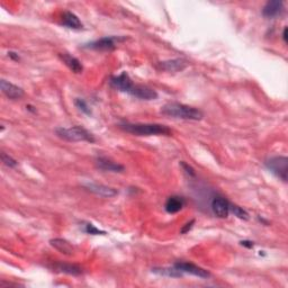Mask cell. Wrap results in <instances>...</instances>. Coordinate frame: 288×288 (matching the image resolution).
Returning <instances> with one entry per match:
<instances>
[{
  "label": "cell",
  "instance_id": "cell-1",
  "mask_svg": "<svg viewBox=\"0 0 288 288\" xmlns=\"http://www.w3.org/2000/svg\"><path fill=\"white\" fill-rule=\"evenodd\" d=\"M121 130L126 133L136 136H152V135H166L170 136L172 131L168 126L157 123H124L118 125Z\"/></svg>",
  "mask_w": 288,
  "mask_h": 288
},
{
  "label": "cell",
  "instance_id": "cell-2",
  "mask_svg": "<svg viewBox=\"0 0 288 288\" xmlns=\"http://www.w3.org/2000/svg\"><path fill=\"white\" fill-rule=\"evenodd\" d=\"M161 114L185 121H202L204 113L200 109L180 103H168L161 107Z\"/></svg>",
  "mask_w": 288,
  "mask_h": 288
},
{
  "label": "cell",
  "instance_id": "cell-3",
  "mask_svg": "<svg viewBox=\"0 0 288 288\" xmlns=\"http://www.w3.org/2000/svg\"><path fill=\"white\" fill-rule=\"evenodd\" d=\"M56 134L59 138L68 141V142H95V136L82 126H72L69 129L66 127H58Z\"/></svg>",
  "mask_w": 288,
  "mask_h": 288
},
{
  "label": "cell",
  "instance_id": "cell-4",
  "mask_svg": "<svg viewBox=\"0 0 288 288\" xmlns=\"http://www.w3.org/2000/svg\"><path fill=\"white\" fill-rule=\"evenodd\" d=\"M266 168L284 182L287 181L288 159L286 157H272L266 160Z\"/></svg>",
  "mask_w": 288,
  "mask_h": 288
},
{
  "label": "cell",
  "instance_id": "cell-5",
  "mask_svg": "<svg viewBox=\"0 0 288 288\" xmlns=\"http://www.w3.org/2000/svg\"><path fill=\"white\" fill-rule=\"evenodd\" d=\"M124 39L118 38V36H106V38H102L94 42L88 43L85 45V49L96 50V51H113L116 49V43L118 41H123Z\"/></svg>",
  "mask_w": 288,
  "mask_h": 288
},
{
  "label": "cell",
  "instance_id": "cell-6",
  "mask_svg": "<svg viewBox=\"0 0 288 288\" xmlns=\"http://www.w3.org/2000/svg\"><path fill=\"white\" fill-rule=\"evenodd\" d=\"M173 266H175L178 270L181 271L182 273H189V275L203 278V279H207V278L211 277V272L206 270V269L197 266V264H195V263L179 261V262H176Z\"/></svg>",
  "mask_w": 288,
  "mask_h": 288
},
{
  "label": "cell",
  "instance_id": "cell-7",
  "mask_svg": "<svg viewBox=\"0 0 288 288\" xmlns=\"http://www.w3.org/2000/svg\"><path fill=\"white\" fill-rule=\"evenodd\" d=\"M157 69L160 71H166V72H181L184 71L187 67H188V62L185 59H170V60L161 61L157 63Z\"/></svg>",
  "mask_w": 288,
  "mask_h": 288
},
{
  "label": "cell",
  "instance_id": "cell-8",
  "mask_svg": "<svg viewBox=\"0 0 288 288\" xmlns=\"http://www.w3.org/2000/svg\"><path fill=\"white\" fill-rule=\"evenodd\" d=\"M129 95L141 100H155L158 98L157 91L143 85H133L129 91Z\"/></svg>",
  "mask_w": 288,
  "mask_h": 288
},
{
  "label": "cell",
  "instance_id": "cell-9",
  "mask_svg": "<svg viewBox=\"0 0 288 288\" xmlns=\"http://www.w3.org/2000/svg\"><path fill=\"white\" fill-rule=\"evenodd\" d=\"M84 188L90 191V193L99 196V197L111 198L118 194V191L115 188L102 184H95V182H87V184L84 185Z\"/></svg>",
  "mask_w": 288,
  "mask_h": 288
},
{
  "label": "cell",
  "instance_id": "cell-10",
  "mask_svg": "<svg viewBox=\"0 0 288 288\" xmlns=\"http://www.w3.org/2000/svg\"><path fill=\"white\" fill-rule=\"evenodd\" d=\"M230 204L225 197L217 196L212 200L211 204L213 214L218 218H226L230 214Z\"/></svg>",
  "mask_w": 288,
  "mask_h": 288
},
{
  "label": "cell",
  "instance_id": "cell-11",
  "mask_svg": "<svg viewBox=\"0 0 288 288\" xmlns=\"http://www.w3.org/2000/svg\"><path fill=\"white\" fill-rule=\"evenodd\" d=\"M0 88H2L3 94L6 96L7 98L13 99V100L21 99L24 97V95H25L24 89L5 79H2V81H0Z\"/></svg>",
  "mask_w": 288,
  "mask_h": 288
},
{
  "label": "cell",
  "instance_id": "cell-12",
  "mask_svg": "<svg viewBox=\"0 0 288 288\" xmlns=\"http://www.w3.org/2000/svg\"><path fill=\"white\" fill-rule=\"evenodd\" d=\"M133 81H132L127 72H122L121 75L113 77L111 79V86L113 88L120 90L122 93L129 94V91L132 87H133Z\"/></svg>",
  "mask_w": 288,
  "mask_h": 288
},
{
  "label": "cell",
  "instance_id": "cell-13",
  "mask_svg": "<svg viewBox=\"0 0 288 288\" xmlns=\"http://www.w3.org/2000/svg\"><path fill=\"white\" fill-rule=\"evenodd\" d=\"M95 164L99 170L102 171H109V172H123L125 170L124 166L117 163L113 160L105 158V157H99L95 160Z\"/></svg>",
  "mask_w": 288,
  "mask_h": 288
},
{
  "label": "cell",
  "instance_id": "cell-14",
  "mask_svg": "<svg viewBox=\"0 0 288 288\" xmlns=\"http://www.w3.org/2000/svg\"><path fill=\"white\" fill-rule=\"evenodd\" d=\"M50 244L52 248L58 250L59 252L68 255V257H72L76 253V249L69 241L66 239H61V237H56V239L50 240Z\"/></svg>",
  "mask_w": 288,
  "mask_h": 288
},
{
  "label": "cell",
  "instance_id": "cell-15",
  "mask_svg": "<svg viewBox=\"0 0 288 288\" xmlns=\"http://www.w3.org/2000/svg\"><path fill=\"white\" fill-rule=\"evenodd\" d=\"M282 11H284V3L279 2V0H271V2H268L264 5L262 15L268 20H272V18L279 16Z\"/></svg>",
  "mask_w": 288,
  "mask_h": 288
},
{
  "label": "cell",
  "instance_id": "cell-16",
  "mask_svg": "<svg viewBox=\"0 0 288 288\" xmlns=\"http://www.w3.org/2000/svg\"><path fill=\"white\" fill-rule=\"evenodd\" d=\"M59 57H60L61 61L65 63V65L69 68L73 73L79 75V73H82V71H84V66H82L81 61L78 60L77 58L72 57L68 53H60L59 54Z\"/></svg>",
  "mask_w": 288,
  "mask_h": 288
},
{
  "label": "cell",
  "instance_id": "cell-17",
  "mask_svg": "<svg viewBox=\"0 0 288 288\" xmlns=\"http://www.w3.org/2000/svg\"><path fill=\"white\" fill-rule=\"evenodd\" d=\"M185 206V199L180 196H170L164 204V209L169 214H176L180 212Z\"/></svg>",
  "mask_w": 288,
  "mask_h": 288
},
{
  "label": "cell",
  "instance_id": "cell-18",
  "mask_svg": "<svg viewBox=\"0 0 288 288\" xmlns=\"http://www.w3.org/2000/svg\"><path fill=\"white\" fill-rule=\"evenodd\" d=\"M61 24L63 26L68 27V29L71 30H81L84 25H82L81 21L79 20L76 14H73L71 12H63L62 14V22Z\"/></svg>",
  "mask_w": 288,
  "mask_h": 288
},
{
  "label": "cell",
  "instance_id": "cell-19",
  "mask_svg": "<svg viewBox=\"0 0 288 288\" xmlns=\"http://www.w3.org/2000/svg\"><path fill=\"white\" fill-rule=\"evenodd\" d=\"M53 269L58 272L67 273V275H72V276H79L82 272V268L78 264H72V263H63V262H58L53 264Z\"/></svg>",
  "mask_w": 288,
  "mask_h": 288
},
{
  "label": "cell",
  "instance_id": "cell-20",
  "mask_svg": "<svg viewBox=\"0 0 288 288\" xmlns=\"http://www.w3.org/2000/svg\"><path fill=\"white\" fill-rule=\"evenodd\" d=\"M152 272L157 273V275L160 276H164V277H171V278H180L184 276V273L181 271L178 270V269L172 266V267H167V268H153Z\"/></svg>",
  "mask_w": 288,
  "mask_h": 288
},
{
  "label": "cell",
  "instance_id": "cell-21",
  "mask_svg": "<svg viewBox=\"0 0 288 288\" xmlns=\"http://www.w3.org/2000/svg\"><path fill=\"white\" fill-rule=\"evenodd\" d=\"M230 213H232L233 215L236 216L237 218L243 219V221H248V219L250 218L249 213L246 212L244 208H242L239 206V205H235V204H230Z\"/></svg>",
  "mask_w": 288,
  "mask_h": 288
},
{
  "label": "cell",
  "instance_id": "cell-22",
  "mask_svg": "<svg viewBox=\"0 0 288 288\" xmlns=\"http://www.w3.org/2000/svg\"><path fill=\"white\" fill-rule=\"evenodd\" d=\"M75 105H76V107L79 109L81 113L86 114V115H91V109L89 108L88 104H87L84 99L77 98L75 100Z\"/></svg>",
  "mask_w": 288,
  "mask_h": 288
},
{
  "label": "cell",
  "instance_id": "cell-23",
  "mask_svg": "<svg viewBox=\"0 0 288 288\" xmlns=\"http://www.w3.org/2000/svg\"><path fill=\"white\" fill-rule=\"evenodd\" d=\"M84 230L86 233H88V234H91V235H105L106 234V232L99 230V228L96 227L94 224H91V223L85 224Z\"/></svg>",
  "mask_w": 288,
  "mask_h": 288
},
{
  "label": "cell",
  "instance_id": "cell-24",
  "mask_svg": "<svg viewBox=\"0 0 288 288\" xmlns=\"http://www.w3.org/2000/svg\"><path fill=\"white\" fill-rule=\"evenodd\" d=\"M2 161L5 166L8 168H16L18 166V162L16 160L12 158L11 155L7 154L6 152H2Z\"/></svg>",
  "mask_w": 288,
  "mask_h": 288
},
{
  "label": "cell",
  "instance_id": "cell-25",
  "mask_svg": "<svg viewBox=\"0 0 288 288\" xmlns=\"http://www.w3.org/2000/svg\"><path fill=\"white\" fill-rule=\"evenodd\" d=\"M195 219H190L189 222H187L185 225H182V227L180 228V233L181 234H186V233H188L191 228L194 227V225H195Z\"/></svg>",
  "mask_w": 288,
  "mask_h": 288
},
{
  "label": "cell",
  "instance_id": "cell-26",
  "mask_svg": "<svg viewBox=\"0 0 288 288\" xmlns=\"http://www.w3.org/2000/svg\"><path fill=\"white\" fill-rule=\"evenodd\" d=\"M180 166L182 167V169H184L185 172H186L188 176H190V177H195V176H196L194 169L191 168V167L189 166V164H187L185 161H181V162H180Z\"/></svg>",
  "mask_w": 288,
  "mask_h": 288
},
{
  "label": "cell",
  "instance_id": "cell-27",
  "mask_svg": "<svg viewBox=\"0 0 288 288\" xmlns=\"http://www.w3.org/2000/svg\"><path fill=\"white\" fill-rule=\"evenodd\" d=\"M240 244L241 245H243L245 246V248H248V249H252L253 246H254V243L252 241H249V240H243V241H241L240 242Z\"/></svg>",
  "mask_w": 288,
  "mask_h": 288
},
{
  "label": "cell",
  "instance_id": "cell-28",
  "mask_svg": "<svg viewBox=\"0 0 288 288\" xmlns=\"http://www.w3.org/2000/svg\"><path fill=\"white\" fill-rule=\"evenodd\" d=\"M8 57L12 59L14 61H20L21 60V57L18 56L16 52H8Z\"/></svg>",
  "mask_w": 288,
  "mask_h": 288
},
{
  "label": "cell",
  "instance_id": "cell-29",
  "mask_svg": "<svg viewBox=\"0 0 288 288\" xmlns=\"http://www.w3.org/2000/svg\"><path fill=\"white\" fill-rule=\"evenodd\" d=\"M282 40H284L285 43H287V27H285L284 32H282Z\"/></svg>",
  "mask_w": 288,
  "mask_h": 288
}]
</instances>
